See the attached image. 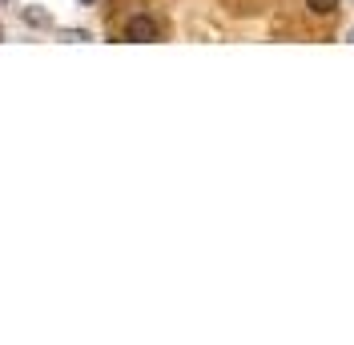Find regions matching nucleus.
I'll return each mask as SVG.
<instances>
[{
	"label": "nucleus",
	"mask_w": 354,
	"mask_h": 345,
	"mask_svg": "<svg viewBox=\"0 0 354 345\" xmlns=\"http://www.w3.org/2000/svg\"><path fill=\"white\" fill-rule=\"evenodd\" d=\"M125 41H133V44L157 41V21L153 17H133V21L125 24Z\"/></svg>",
	"instance_id": "f257e3e1"
},
{
	"label": "nucleus",
	"mask_w": 354,
	"mask_h": 345,
	"mask_svg": "<svg viewBox=\"0 0 354 345\" xmlns=\"http://www.w3.org/2000/svg\"><path fill=\"white\" fill-rule=\"evenodd\" d=\"M306 8L314 17H334L338 12V0H306Z\"/></svg>",
	"instance_id": "f03ea898"
},
{
	"label": "nucleus",
	"mask_w": 354,
	"mask_h": 345,
	"mask_svg": "<svg viewBox=\"0 0 354 345\" xmlns=\"http://www.w3.org/2000/svg\"><path fill=\"white\" fill-rule=\"evenodd\" d=\"M24 21L37 24V28H44V24H48V12H41V8H24Z\"/></svg>",
	"instance_id": "7ed1b4c3"
},
{
	"label": "nucleus",
	"mask_w": 354,
	"mask_h": 345,
	"mask_svg": "<svg viewBox=\"0 0 354 345\" xmlns=\"http://www.w3.org/2000/svg\"><path fill=\"white\" fill-rule=\"evenodd\" d=\"M61 37H65V41H88V32H81V28H65Z\"/></svg>",
	"instance_id": "20e7f679"
},
{
	"label": "nucleus",
	"mask_w": 354,
	"mask_h": 345,
	"mask_svg": "<svg viewBox=\"0 0 354 345\" xmlns=\"http://www.w3.org/2000/svg\"><path fill=\"white\" fill-rule=\"evenodd\" d=\"M0 41H4V28H0Z\"/></svg>",
	"instance_id": "39448f33"
},
{
	"label": "nucleus",
	"mask_w": 354,
	"mask_h": 345,
	"mask_svg": "<svg viewBox=\"0 0 354 345\" xmlns=\"http://www.w3.org/2000/svg\"><path fill=\"white\" fill-rule=\"evenodd\" d=\"M81 4H93V0H81Z\"/></svg>",
	"instance_id": "423d86ee"
},
{
	"label": "nucleus",
	"mask_w": 354,
	"mask_h": 345,
	"mask_svg": "<svg viewBox=\"0 0 354 345\" xmlns=\"http://www.w3.org/2000/svg\"><path fill=\"white\" fill-rule=\"evenodd\" d=\"M351 41H354V28H351Z\"/></svg>",
	"instance_id": "0eeeda50"
},
{
	"label": "nucleus",
	"mask_w": 354,
	"mask_h": 345,
	"mask_svg": "<svg viewBox=\"0 0 354 345\" xmlns=\"http://www.w3.org/2000/svg\"><path fill=\"white\" fill-rule=\"evenodd\" d=\"M0 4H8V0H0Z\"/></svg>",
	"instance_id": "6e6552de"
}]
</instances>
